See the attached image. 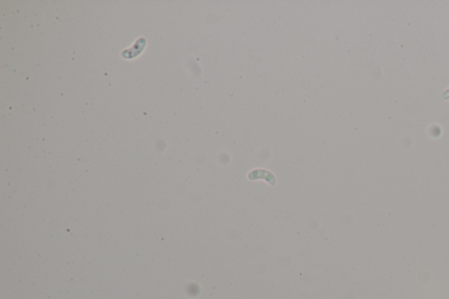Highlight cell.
Wrapping results in <instances>:
<instances>
[{"instance_id": "1", "label": "cell", "mask_w": 449, "mask_h": 299, "mask_svg": "<svg viewBox=\"0 0 449 299\" xmlns=\"http://www.w3.org/2000/svg\"><path fill=\"white\" fill-rule=\"evenodd\" d=\"M442 97H443L444 99H449V89H448V90H446L445 92H444V93H443V95H442Z\"/></svg>"}]
</instances>
